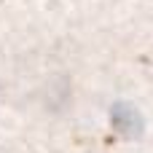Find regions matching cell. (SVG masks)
<instances>
[{
  "label": "cell",
  "instance_id": "1",
  "mask_svg": "<svg viewBox=\"0 0 153 153\" xmlns=\"http://www.w3.org/2000/svg\"><path fill=\"white\" fill-rule=\"evenodd\" d=\"M110 121H113V126H116L121 134H126V137H137L140 129H143L140 113H137L129 102H118V105H113V110H110Z\"/></svg>",
  "mask_w": 153,
  "mask_h": 153
}]
</instances>
